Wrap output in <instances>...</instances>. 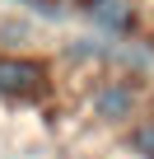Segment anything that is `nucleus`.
<instances>
[{
    "mask_svg": "<svg viewBox=\"0 0 154 159\" xmlns=\"http://www.w3.org/2000/svg\"><path fill=\"white\" fill-rule=\"evenodd\" d=\"M47 84V70L28 56H0V94L5 98H33Z\"/></svg>",
    "mask_w": 154,
    "mask_h": 159,
    "instance_id": "obj_1",
    "label": "nucleus"
},
{
    "mask_svg": "<svg viewBox=\"0 0 154 159\" xmlns=\"http://www.w3.org/2000/svg\"><path fill=\"white\" fill-rule=\"evenodd\" d=\"M131 108H135V89L131 84H103L94 94V112L103 122H121V117H131Z\"/></svg>",
    "mask_w": 154,
    "mask_h": 159,
    "instance_id": "obj_2",
    "label": "nucleus"
},
{
    "mask_svg": "<svg viewBox=\"0 0 154 159\" xmlns=\"http://www.w3.org/2000/svg\"><path fill=\"white\" fill-rule=\"evenodd\" d=\"M89 19L98 24V28H108V33H121V28H131V0H89Z\"/></svg>",
    "mask_w": 154,
    "mask_h": 159,
    "instance_id": "obj_3",
    "label": "nucleus"
},
{
    "mask_svg": "<svg viewBox=\"0 0 154 159\" xmlns=\"http://www.w3.org/2000/svg\"><path fill=\"white\" fill-rule=\"evenodd\" d=\"M131 140H135V150H140V154H149V159H154V122L135 126V136H131Z\"/></svg>",
    "mask_w": 154,
    "mask_h": 159,
    "instance_id": "obj_4",
    "label": "nucleus"
}]
</instances>
